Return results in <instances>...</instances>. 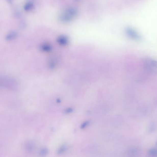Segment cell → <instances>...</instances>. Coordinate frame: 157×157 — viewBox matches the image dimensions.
<instances>
[{
	"label": "cell",
	"mask_w": 157,
	"mask_h": 157,
	"mask_svg": "<svg viewBox=\"0 0 157 157\" xmlns=\"http://www.w3.org/2000/svg\"><path fill=\"white\" fill-rule=\"evenodd\" d=\"M19 34L16 31H11L8 33L5 36V40L7 42L12 41L18 37Z\"/></svg>",
	"instance_id": "1"
},
{
	"label": "cell",
	"mask_w": 157,
	"mask_h": 157,
	"mask_svg": "<svg viewBox=\"0 0 157 157\" xmlns=\"http://www.w3.org/2000/svg\"><path fill=\"white\" fill-rule=\"evenodd\" d=\"M148 154L150 157H157V149H151L149 150Z\"/></svg>",
	"instance_id": "2"
},
{
	"label": "cell",
	"mask_w": 157,
	"mask_h": 157,
	"mask_svg": "<svg viewBox=\"0 0 157 157\" xmlns=\"http://www.w3.org/2000/svg\"><path fill=\"white\" fill-rule=\"evenodd\" d=\"M32 3L30 2H29V3H26L24 5L23 8L25 11H30V10L32 9Z\"/></svg>",
	"instance_id": "3"
},
{
	"label": "cell",
	"mask_w": 157,
	"mask_h": 157,
	"mask_svg": "<svg viewBox=\"0 0 157 157\" xmlns=\"http://www.w3.org/2000/svg\"><path fill=\"white\" fill-rule=\"evenodd\" d=\"M13 16L15 19H19L21 17V12L18 9L14 10L13 12Z\"/></svg>",
	"instance_id": "4"
},
{
	"label": "cell",
	"mask_w": 157,
	"mask_h": 157,
	"mask_svg": "<svg viewBox=\"0 0 157 157\" xmlns=\"http://www.w3.org/2000/svg\"><path fill=\"white\" fill-rule=\"evenodd\" d=\"M67 149V146L63 145L60 148V150H59V153H62L63 152H64Z\"/></svg>",
	"instance_id": "5"
},
{
	"label": "cell",
	"mask_w": 157,
	"mask_h": 157,
	"mask_svg": "<svg viewBox=\"0 0 157 157\" xmlns=\"http://www.w3.org/2000/svg\"><path fill=\"white\" fill-rule=\"evenodd\" d=\"M47 152H48V151L45 148L44 149H42L41 151V153H40V154L42 155V156H45L46 154L47 153Z\"/></svg>",
	"instance_id": "6"
},
{
	"label": "cell",
	"mask_w": 157,
	"mask_h": 157,
	"mask_svg": "<svg viewBox=\"0 0 157 157\" xmlns=\"http://www.w3.org/2000/svg\"><path fill=\"white\" fill-rule=\"evenodd\" d=\"M5 1L9 4H12L14 3V0H5Z\"/></svg>",
	"instance_id": "7"
}]
</instances>
